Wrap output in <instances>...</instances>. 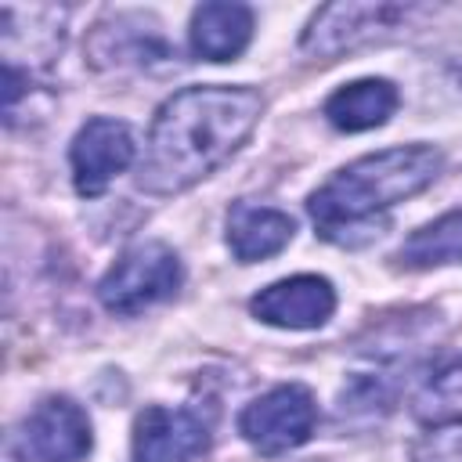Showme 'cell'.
I'll return each mask as SVG.
<instances>
[{
    "instance_id": "1",
    "label": "cell",
    "mask_w": 462,
    "mask_h": 462,
    "mask_svg": "<svg viewBox=\"0 0 462 462\" xmlns=\"http://www.w3.org/2000/svg\"><path fill=\"white\" fill-rule=\"evenodd\" d=\"M260 112L263 97L253 87L209 83L177 90L152 119L137 162V188L155 199L195 188L249 141Z\"/></svg>"
},
{
    "instance_id": "2",
    "label": "cell",
    "mask_w": 462,
    "mask_h": 462,
    "mask_svg": "<svg viewBox=\"0 0 462 462\" xmlns=\"http://www.w3.org/2000/svg\"><path fill=\"white\" fill-rule=\"evenodd\" d=\"M444 166V155L433 144H397L372 155H361L336 170L307 199V213L321 238L343 242L346 227L372 220L375 213L426 191Z\"/></svg>"
},
{
    "instance_id": "3",
    "label": "cell",
    "mask_w": 462,
    "mask_h": 462,
    "mask_svg": "<svg viewBox=\"0 0 462 462\" xmlns=\"http://www.w3.org/2000/svg\"><path fill=\"white\" fill-rule=\"evenodd\" d=\"M419 14H422L419 4H397V0H343V4H328L307 22V29L300 36V51L318 58V61H332V58L350 54L357 47L383 43V40L397 36Z\"/></svg>"
},
{
    "instance_id": "4",
    "label": "cell",
    "mask_w": 462,
    "mask_h": 462,
    "mask_svg": "<svg viewBox=\"0 0 462 462\" xmlns=\"http://www.w3.org/2000/svg\"><path fill=\"white\" fill-rule=\"evenodd\" d=\"M184 285L180 256L166 242H137L119 253V260L101 274L97 300L112 314H141L155 303H166Z\"/></svg>"
},
{
    "instance_id": "5",
    "label": "cell",
    "mask_w": 462,
    "mask_h": 462,
    "mask_svg": "<svg viewBox=\"0 0 462 462\" xmlns=\"http://www.w3.org/2000/svg\"><path fill=\"white\" fill-rule=\"evenodd\" d=\"M318 426V401L303 383H282L249 401L238 415V433L260 455H285L310 440Z\"/></svg>"
},
{
    "instance_id": "6",
    "label": "cell",
    "mask_w": 462,
    "mask_h": 462,
    "mask_svg": "<svg viewBox=\"0 0 462 462\" xmlns=\"http://www.w3.org/2000/svg\"><path fill=\"white\" fill-rule=\"evenodd\" d=\"M7 440L40 462H83L94 448V430L72 397H43Z\"/></svg>"
},
{
    "instance_id": "7",
    "label": "cell",
    "mask_w": 462,
    "mask_h": 462,
    "mask_svg": "<svg viewBox=\"0 0 462 462\" xmlns=\"http://www.w3.org/2000/svg\"><path fill=\"white\" fill-rule=\"evenodd\" d=\"M137 159V141L134 130L123 119L112 116H94L87 119L72 144H69V166H72V184L83 199H97L108 191V184Z\"/></svg>"
},
{
    "instance_id": "8",
    "label": "cell",
    "mask_w": 462,
    "mask_h": 462,
    "mask_svg": "<svg viewBox=\"0 0 462 462\" xmlns=\"http://www.w3.org/2000/svg\"><path fill=\"white\" fill-rule=\"evenodd\" d=\"M209 430L199 408L148 404L134 419V462H191L209 448Z\"/></svg>"
},
{
    "instance_id": "9",
    "label": "cell",
    "mask_w": 462,
    "mask_h": 462,
    "mask_svg": "<svg viewBox=\"0 0 462 462\" xmlns=\"http://www.w3.org/2000/svg\"><path fill=\"white\" fill-rule=\"evenodd\" d=\"M249 310L256 321L289 328V332H307L321 328L332 310H336V289L321 274H292L282 282H271L249 300Z\"/></svg>"
},
{
    "instance_id": "10",
    "label": "cell",
    "mask_w": 462,
    "mask_h": 462,
    "mask_svg": "<svg viewBox=\"0 0 462 462\" xmlns=\"http://www.w3.org/2000/svg\"><path fill=\"white\" fill-rule=\"evenodd\" d=\"M87 51L97 69L152 65V61H166L173 54L152 14H116L101 25H94Z\"/></svg>"
},
{
    "instance_id": "11",
    "label": "cell",
    "mask_w": 462,
    "mask_h": 462,
    "mask_svg": "<svg viewBox=\"0 0 462 462\" xmlns=\"http://www.w3.org/2000/svg\"><path fill=\"white\" fill-rule=\"evenodd\" d=\"M253 40V11L245 4H199L188 22V47L202 61H235Z\"/></svg>"
},
{
    "instance_id": "12",
    "label": "cell",
    "mask_w": 462,
    "mask_h": 462,
    "mask_svg": "<svg viewBox=\"0 0 462 462\" xmlns=\"http://www.w3.org/2000/svg\"><path fill=\"white\" fill-rule=\"evenodd\" d=\"M292 217L274 206H256L242 199L227 209V249L238 263H256L282 253L292 242Z\"/></svg>"
},
{
    "instance_id": "13",
    "label": "cell",
    "mask_w": 462,
    "mask_h": 462,
    "mask_svg": "<svg viewBox=\"0 0 462 462\" xmlns=\"http://www.w3.org/2000/svg\"><path fill=\"white\" fill-rule=\"evenodd\" d=\"M397 105H401V94L390 79L365 76V79L343 83L339 90L328 94L325 119L343 134H365V130H375V126L390 123Z\"/></svg>"
},
{
    "instance_id": "14",
    "label": "cell",
    "mask_w": 462,
    "mask_h": 462,
    "mask_svg": "<svg viewBox=\"0 0 462 462\" xmlns=\"http://www.w3.org/2000/svg\"><path fill=\"white\" fill-rule=\"evenodd\" d=\"M404 271H433L444 263H462V209H451L422 227H415L397 256H393Z\"/></svg>"
},
{
    "instance_id": "15",
    "label": "cell",
    "mask_w": 462,
    "mask_h": 462,
    "mask_svg": "<svg viewBox=\"0 0 462 462\" xmlns=\"http://www.w3.org/2000/svg\"><path fill=\"white\" fill-rule=\"evenodd\" d=\"M411 411L426 426L462 422V357L451 361V365H444L440 372H433L422 383V390L415 393Z\"/></svg>"
},
{
    "instance_id": "16",
    "label": "cell",
    "mask_w": 462,
    "mask_h": 462,
    "mask_svg": "<svg viewBox=\"0 0 462 462\" xmlns=\"http://www.w3.org/2000/svg\"><path fill=\"white\" fill-rule=\"evenodd\" d=\"M411 462H462V422L430 426V433L415 444Z\"/></svg>"
},
{
    "instance_id": "17",
    "label": "cell",
    "mask_w": 462,
    "mask_h": 462,
    "mask_svg": "<svg viewBox=\"0 0 462 462\" xmlns=\"http://www.w3.org/2000/svg\"><path fill=\"white\" fill-rule=\"evenodd\" d=\"M4 462H40V458H32V455H25L22 448H14L11 440H4Z\"/></svg>"
},
{
    "instance_id": "18",
    "label": "cell",
    "mask_w": 462,
    "mask_h": 462,
    "mask_svg": "<svg viewBox=\"0 0 462 462\" xmlns=\"http://www.w3.org/2000/svg\"><path fill=\"white\" fill-rule=\"evenodd\" d=\"M451 76H455V83H458V90H462V65H455V69H451Z\"/></svg>"
}]
</instances>
